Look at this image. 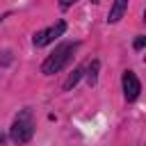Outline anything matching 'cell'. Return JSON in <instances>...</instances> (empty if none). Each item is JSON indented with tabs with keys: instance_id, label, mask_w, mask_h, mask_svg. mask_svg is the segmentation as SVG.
Masks as SVG:
<instances>
[{
	"instance_id": "6da1fadb",
	"label": "cell",
	"mask_w": 146,
	"mask_h": 146,
	"mask_svg": "<svg viewBox=\"0 0 146 146\" xmlns=\"http://www.w3.org/2000/svg\"><path fill=\"white\" fill-rule=\"evenodd\" d=\"M78 46L80 43H71V41H66V43H62V46H57L55 48V52L41 64V73L43 75H55V73H59L68 62H71V57H73V52L78 50Z\"/></svg>"
},
{
	"instance_id": "7a4b0ae2",
	"label": "cell",
	"mask_w": 146,
	"mask_h": 146,
	"mask_svg": "<svg viewBox=\"0 0 146 146\" xmlns=\"http://www.w3.org/2000/svg\"><path fill=\"white\" fill-rule=\"evenodd\" d=\"M9 135H11V141L14 144H27L32 139V135H34V119H32V112L30 110H23L14 119Z\"/></svg>"
},
{
	"instance_id": "3957f363",
	"label": "cell",
	"mask_w": 146,
	"mask_h": 146,
	"mask_svg": "<svg viewBox=\"0 0 146 146\" xmlns=\"http://www.w3.org/2000/svg\"><path fill=\"white\" fill-rule=\"evenodd\" d=\"M64 32H66V23H64V21H57L55 25H50V27H46V30L36 32L32 41H34V46H36V48H43V46L52 43L57 36H62Z\"/></svg>"
},
{
	"instance_id": "277c9868",
	"label": "cell",
	"mask_w": 146,
	"mask_h": 146,
	"mask_svg": "<svg viewBox=\"0 0 146 146\" xmlns=\"http://www.w3.org/2000/svg\"><path fill=\"white\" fill-rule=\"evenodd\" d=\"M139 91H141L139 78H137L132 71H125V73H123V96H125V100H128V103L137 100Z\"/></svg>"
},
{
	"instance_id": "5b68a950",
	"label": "cell",
	"mask_w": 146,
	"mask_h": 146,
	"mask_svg": "<svg viewBox=\"0 0 146 146\" xmlns=\"http://www.w3.org/2000/svg\"><path fill=\"white\" fill-rule=\"evenodd\" d=\"M125 9H128V0H114L112 9H110V14H107V23H116V21H121L123 14H125Z\"/></svg>"
},
{
	"instance_id": "8992f818",
	"label": "cell",
	"mask_w": 146,
	"mask_h": 146,
	"mask_svg": "<svg viewBox=\"0 0 146 146\" xmlns=\"http://www.w3.org/2000/svg\"><path fill=\"white\" fill-rule=\"evenodd\" d=\"M80 73H82V68H75V71H73V73L68 75V80L64 82V89H71V87H73V84H75V82L80 80Z\"/></svg>"
},
{
	"instance_id": "52a82bcc",
	"label": "cell",
	"mask_w": 146,
	"mask_h": 146,
	"mask_svg": "<svg viewBox=\"0 0 146 146\" xmlns=\"http://www.w3.org/2000/svg\"><path fill=\"white\" fill-rule=\"evenodd\" d=\"M96 73H98V62H91V66H89V73H87V80H89V84H96Z\"/></svg>"
},
{
	"instance_id": "ba28073f",
	"label": "cell",
	"mask_w": 146,
	"mask_h": 146,
	"mask_svg": "<svg viewBox=\"0 0 146 146\" xmlns=\"http://www.w3.org/2000/svg\"><path fill=\"white\" fill-rule=\"evenodd\" d=\"M144 43H146V39H144V36H137V39H135V50H141Z\"/></svg>"
},
{
	"instance_id": "9c48e42d",
	"label": "cell",
	"mask_w": 146,
	"mask_h": 146,
	"mask_svg": "<svg viewBox=\"0 0 146 146\" xmlns=\"http://www.w3.org/2000/svg\"><path fill=\"white\" fill-rule=\"evenodd\" d=\"M75 2H78V0H59V7H62V9H68V7L75 5Z\"/></svg>"
},
{
	"instance_id": "30bf717a",
	"label": "cell",
	"mask_w": 146,
	"mask_h": 146,
	"mask_svg": "<svg viewBox=\"0 0 146 146\" xmlns=\"http://www.w3.org/2000/svg\"><path fill=\"white\" fill-rule=\"evenodd\" d=\"M91 2H98V0H91Z\"/></svg>"
}]
</instances>
